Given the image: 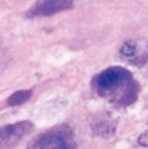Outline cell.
<instances>
[{
    "mask_svg": "<svg viewBox=\"0 0 148 149\" xmlns=\"http://www.w3.org/2000/svg\"><path fill=\"white\" fill-rule=\"evenodd\" d=\"M93 86L101 97L108 98L117 107L133 104L140 93V84L125 67L111 66L103 70L93 80Z\"/></svg>",
    "mask_w": 148,
    "mask_h": 149,
    "instance_id": "obj_1",
    "label": "cell"
},
{
    "mask_svg": "<svg viewBox=\"0 0 148 149\" xmlns=\"http://www.w3.org/2000/svg\"><path fill=\"white\" fill-rule=\"evenodd\" d=\"M27 149H75L72 131L64 126L44 132L34 138L28 143Z\"/></svg>",
    "mask_w": 148,
    "mask_h": 149,
    "instance_id": "obj_2",
    "label": "cell"
},
{
    "mask_svg": "<svg viewBox=\"0 0 148 149\" xmlns=\"http://www.w3.org/2000/svg\"><path fill=\"white\" fill-rule=\"evenodd\" d=\"M34 124L29 120H23L0 127V149L15 147L26 135L31 133Z\"/></svg>",
    "mask_w": 148,
    "mask_h": 149,
    "instance_id": "obj_3",
    "label": "cell"
},
{
    "mask_svg": "<svg viewBox=\"0 0 148 149\" xmlns=\"http://www.w3.org/2000/svg\"><path fill=\"white\" fill-rule=\"evenodd\" d=\"M119 56L127 64L142 67L148 63V43L127 39L119 47Z\"/></svg>",
    "mask_w": 148,
    "mask_h": 149,
    "instance_id": "obj_4",
    "label": "cell"
},
{
    "mask_svg": "<svg viewBox=\"0 0 148 149\" xmlns=\"http://www.w3.org/2000/svg\"><path fill=\"white\" fill-rule=\"evenodd\" d=\"M73 7V1L71 0H47L37 1L36 3L28 10L29 17L35 16H50L64 10H68Z\"/></svg>",
    "mask_w": 148,
    "mask_h": 149,
    "instance_id": "obj_5",
    "label": "cell"
},
{
    "mask_svg": "<svg viewBox=\"0 0 148 149\" xmlns=\"http://www.w3.org/2000/svg\"><path fill=\"white\" fill-rule=\"evenodd\" d=\"M116 127H117L116 120L109 116L101 117L93 124L94 133L103 138H111L116 132Z\"/></svg>",
    "mask_w": 148,
    "mask_h": 149,
    "instance_id": "obj_6",
    "label": "cell"
},
{
    "mask_svg": "<svg viewBox=\"0 0 148 149\" xmlns=\"http://www.w3.org/2000/svg\"><path fill=\"white\" fill-rule=\"evenodd\" d=\"M31 90H19L15 91L14 94H12L9 96V98L6 101L8 107H16V105H21L24 102H27L30 97H31Z\"/></svg>",
    "mask_w": 148,
    "mask_h": 149,
    "instance_id": "obj_7",
    "label": "cell"
},
{
    "mask_svg": "<svg viewBox=\"0 0 148 149\" xmlns=\"http://www.w3.org/2000/svg\"><path fill=\"white\" fill-rule=\"evenodd\" d=\"M138 143L142 147L148 148V131H145L144 133H141L138 138Z\"/></svg>",
    "mask_w": 148,
    "mask_h": 149,
    "instance_id": "obj_8",
    "label": "cell"
}]
</instances>
